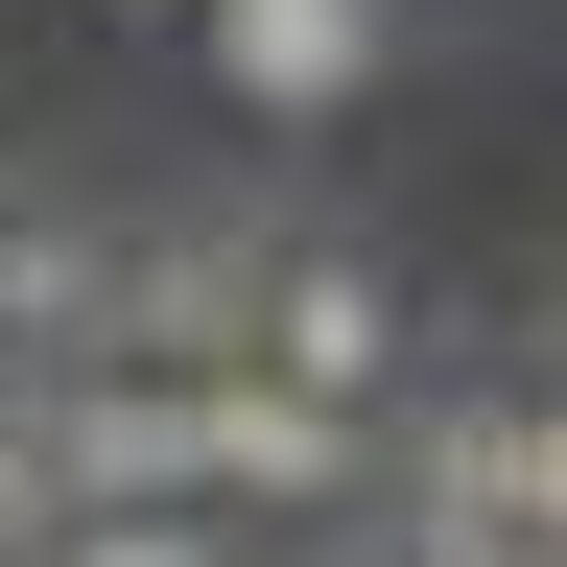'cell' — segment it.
Listing matches in <instances>:
<instances>
[{"instance_id":"cell-1","label":"cell","mask_w":567,"mask_h":567,"mask_svg":"<svg viewBox=\"0 0 567 567\" xmlns=\"http://www.w3.org/2000/svg\"><path fill=\"white\" fill-rule=\"evenodd\" d=\"M379 473V402H308V379H189V496H260V520H331Z\"/></svg>"},{"instance_id":"cell-2","label":"cell","mask_w":567,"mask_h":567,"mask_svg":"<svg viewBox=\"0 0 567 567\" xmlns=\"http://www.w3.org/2000/svg\"><path fill=\"white\" fill-rule=\"evenodd\" d=\"M237 379H308V402H379V379H402V284L354 260V237H260V331H237Z\"/></svg>"},{"instance_id":"cell-3","label":"cell","mask_w":567,"mask_h":567,"mask_svg":"<svg viewBox=\"0 0 567 567\" xmlns=\"http://www.w3.org/2000/svg\"><path fill=\"white\" fill-rule=\"evenodd\" d=\"M189 48H213V95L237 118H331V95H379V0H189Z\"/></svg>"},{"instance_id":"cell-4","label":"cell","mask_w":567,"mask_h":567,"mask_svg":"<svg viewBox=\"0 0 567 567\" xmlns=\"http://www.w3.org/2000/svg\"><path fill=\"white\" fill-rule=\"evenodd\" d=\"M95 354H118V237H95V213H0V379H95Z\"/></svg>"},{"instance_id":"cell-5","label":"cell","mask_w":567,"mask_h":567,"mask_svg":"<svg viewBox=\"0 0 567 567\" xmlns=\"http://www.w3.org/2000/svg\"><path fill=\"white\" fill-rule=\"evenodd\" d=\"M260 331V237H118V354L142 379H237Z\"/></svg>"},{"instance_id":"cell-6","label":"cell","mask_w":567,"mask_h":567,"mask_svg":"<svg viewBox=\"0 0 567 567\" xmlns=\"http://www.w3.org/2000/svg\"><path fill=\"white\" fill-rule=\"evenodd\" d=\"M48 567H237V520H213V496H118V520H71Z\"/></svg>"},{"instance_id":"cell-7","label":"cell","mask_w":567,"mask_h":567,"mask_svg":"<svg viewBox=\"0 0 567 567\" xmlns=\"http://www.w3.org/2000/svg\"><path fill=\"white\" fill-rule=\"evenodd\" d=\"M496 496H520V544H567V402H496Z\"/></svg>"},{"instance_id":"cell-8","label":"cell","mask_w":567,"mask_h":567,"mask_svg":"<svg viewBox=\"0 0 567 567\" xmlns=\"http://www.w3.org/2000/svg\"><path fill=\"white\" fill-rule=\"evenodd\" d=\"M71 544V496H48V450H24V402H0V567H48Z\"/></svg>"},{"instance_id":"cell-9","label":"cell","mask_w":567,"mask_h":567,"mask_svg":"<svg viewBox=\"0 0 567 567\" xmlns=\"http://www.w3.org/2000/svg\"><path fill=\"white\" fill-rule=\"evenodd\" d=\"M0 213H24V166H0Z\"/></svg>"},{"instance_id":"cell-10","label":"cell","mask_w":567,"mask_h":567,"mask_svg":"<svg viewBox=\"0 0 567 567\" xmlns=\"http://www.w3.org/2000/svg\"><path fill=\"white\" fill-rule=\"evenodd\" d=\"M544 567H567V544H544Z\"/></svg>"}]
</instances>
